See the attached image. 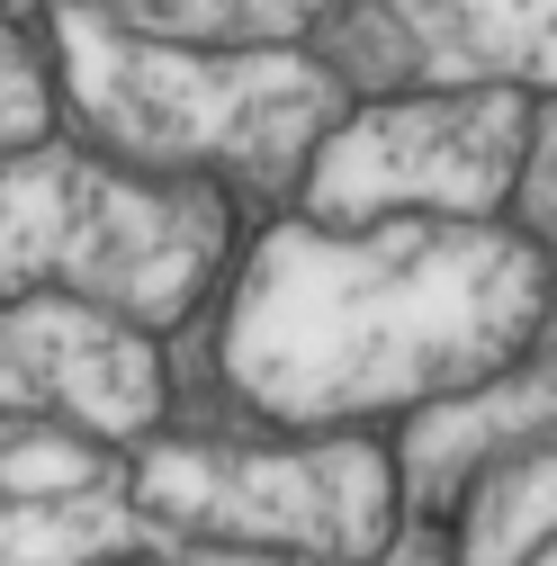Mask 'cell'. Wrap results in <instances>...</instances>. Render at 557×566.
Masks as SVG:
<instances>
[{
	"label": "cell",
	"instance_id": "cell-1",
	"mask_svg": "<svg viewBox=\"0 0 557 566\" xmlns=\"http://www.w3.org/2000/svg\"><path fill=\"white\" fill-rule=\"evenodd\" d=\"M539 243L495 226H278L225 324L234 387L278 422H333L369 405H423L495 378L539 333Z\"/></svg>",
	"mask_w": 557,
	"mask_h": 566
},
{
	"label": "cell",
	"instance_id": "cell-2",
	"mask_svg": "<svg viewBox=\"0 0 557 566\" xmlns=\"http://www.w3.org/2000/svg\"><path fill=\"white\" fill-rule=\"evenodd\" d=\"M54 36L73 108L135 163H225L234 180L278 189L341 117V82L288 45H171L82 0L54 10Z\"/></svg>",
	"mask_w": 557,
	"mask_h": 566
},
{
	"label": "cell",
	"instance_id": "cell-3",
	"mask_svg": "<svg viewBox=\"0 0 557 566\" xmlns=\"http://www.w3.org/2000/svg\"><path fill=\"white\" fill-rule=\"evenodd\" d=\"M225 252L217 189L126 180L82 154H10L0 163V297L73 289L135 324H171Z\"/></svg>",
	"mask_w": 557,
	"mask_h": 566
},
{
	"label": "cell",
	"instance_id": "cell-4",
	"mask_svg": "<svg viewBox=\"0 0 557 566\" xmlns=\"http://www.w3.org/2000/svg\"><path fill=\"white\" fill-rule=\"evenodd\" d=\"M135 513L162 531L217 539V548H270L315 566H360L387 539V459L360 441L333 450H154L126 476Z\"/></svg>",
	"mask_w": 557,
	"mask_h": 566
},
{
	"label": "cell",
	"instance_id": "cell-5",
	"mask_svg": "<svg viewBox=\"0 0 557 566\" xmlns=\"http://www.w3.org/2000/svg\"><path fill=\"white\" fill-rule=\"evenodd\" d=\"M530 91H432V99H378L360 117H333L306 154V207L324 226H369L404 207H441V217H485L522 154H530Z\"/></svg>",
	"mask_w": 557,
	"mask_h": 566
},
{
	"label": "cell",
	"instance_id": "cell-6",
	"mask_svg": "<svg viewBox=\"0 0 557 566\" xmlns=\"http://www.w3.org/2000/svg\"><path fill=\"white\" fill-rule=\"evenodd\" d=\"M0 566H315L270 548H217L135 513L108 459L63 441L54 422L0 432Z\"/></svg>",
	"mask_w": 557,
	"mask_h": 566
},
{
	"label": "cell",
	"instance_id": "cell-7",
	"mask_svg": "<svg viewBox=\"0 0 557 566\" xmlns=\"http://www.w3.org/2000/svg\"><path fill=\"white\" fill-rule=\"evenodd\" d=\"M341 91H548V0H341L324 36Z\"/></svg>",
	"mask_w": 557,
	"mask_h": 566
},
{
	"label": "cell",
	"instance_id": "cell-8",
	"mask_svg": "<svg viewBox=\"0 0 557 566\" xmlns=\"http://www.w3.org/2000/svg\"><path fill=\"white\" fill-rule=\"evenodd\" d=\"M162 413V369L126 324L73 297H28L0 315V432L19 422H82V432H145Z\"/></svg>",
	"mask_w": 557,
	"mask_h": 566
},
{
	"label": "cell",
	"instance_id": "cell-9",
	"mask_svg": "<svg viewBox=\"0 0 557 566\" xmlns=\"http://www.w3.org/2000/svg\"><path fill=\"white\" fill-rule=\"evenodd\" d=\"M548 432V369H522L504 387H459L441 396L432 413H413V432H404V494H413V513H450L459 504V485L485 468V459H504L522 441Z\"/></svg>",
	"mask_w": 557,
	"mask_h": 566
},
{
	"label": "cell",
	"instance_id": "cell-10",
	"mask_svg": "<svg viewBox=\"0 0 557 566\" xmlns=\"http://www.w3.org/2000/svg\"><path fill=\"white\" fill-rule=\"evenodd\" d=\"M548 485H557L548 441H522L504 459H485L450 504L459 513V566H530L539 539H548Z\"/></svg>",
	"mask_w": 557,
	"mask_h": 566
},
{
	"label": "cell",
	"instance_id": "cell-11",
	"mask_svg": "<svg viewBox=\"0 0 557 566\" xmlns=\"http://www.w3.org/2000/svg\"><path fill=\"white\" fill-rule=\"evenodd\" d=\"M82 10L135 36H180V45H288L324 28L341 0H82Z\"/></svg>",
	"mask_w": 557,
	"mask_h": 566
},
{
	"label": "cell",
	"instance_id": "cell-12",
	"mask_svg": "<svg viewBox=\"0 0 557 566\" xmlns=\"http://www.w3.org/2000/svg\"><path fill=\"white\" fill-rule=\"evenodd\" d=\"M36 135H45V73H36L28 36L0 28V154H10V145H36Z\"/></svg>",
	"mask_w": 557,
	"mask_h": 566
}]
</instances>
